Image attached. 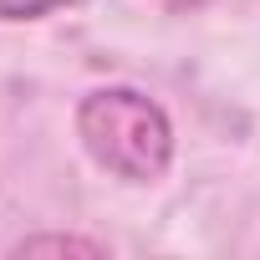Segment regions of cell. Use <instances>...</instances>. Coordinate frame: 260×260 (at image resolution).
<instances>
[{
  "instance_id": "obj_1",
  "label": "cell",
  "mask_w": 260,
  "mask_h": 260,
  "mask_svg": "<svg viewBox=\"0 0 260 260\" xmlns=\"http://www.w3.org/2000/svg\"><path fill=\"white\" fill-rule=\"evenodd\" d=\"M77 133H82V148L97 158V169H107L127 184H153L174 164L169 112L133 87L92 92L77 107Z\"/></svg>"
},
{
  "instance_id": "obj_2",
  "label": "cell",
  "mask_w": 260,
  "mask_h": 260,
  "mask_svg": "<svg viewBox=\"0 0 260 260\" xmlns=\"http://www.w3.org/2000/svg\"><path fill=\"white\" fill-rule=\"evenodd\" d=\"M87 0H0V21H46L56 11H77Z\"/></svg>"
},
{
  "instance_id": "obj_3",
  "label": "cell",
  "mask_w": 260,
  "mask_h": 260,
  "mask_svg": "<svg viewBox=\"0 0 260 260\" xmlns=\"http://www.w3.org/2000/svg\"><path fill=\"white\" fill-rule=\"evenodd\" d=\"M179 6H194V0H179Z\"/></svg>"
}]
</instances>
